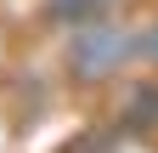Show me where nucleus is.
<instances>
[{"label": "nucleus", "instance_id": "1", "mask_svg": "<svg viewBox=\"0 0 158 153\" xmlns=\"http://www.w3.org/2000/svg\"><path fill=\"white\" fill-rule=\"evenodd\" d=\"M56 68L73 91H113L124 85L135 68H141V51H135V23L124 17H96V23H79L62 34V51H56Z\"/></svg>", "mask_w": 158, "mask_h": 153}, {"label": "nucleus", "instance_id": "2", "mask_svg": "<svg viewBox=\"0 0 158 153\" xmlns=\"http://www.w3.org/2000/svg\"><path fill=\"white\" fill-rule=\"evenodd\" d=\"M113 11H118V0H40V23L56 28V34L96 23V17H113Z\"/></svg>", "mask_w": 158, "mask_h": 153}, {"label": "nucleus", "instance_id": "3", "mask_svg": "<svg viewBox=\"0 0 158 153\" xmlns=\"http://www.w3.org/2000/svg\"><path fill=\"white\" fill-rule=\"evenodd\" d=\"M135 51H141V74H158V11L135 23Z\"/></svg>", "mask_w": 158, "mask_h": 153}]
</instances>
